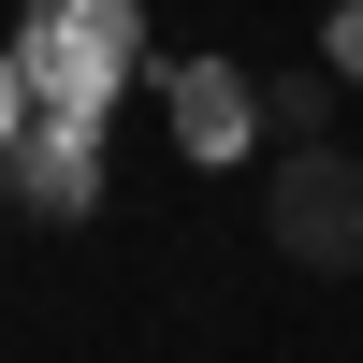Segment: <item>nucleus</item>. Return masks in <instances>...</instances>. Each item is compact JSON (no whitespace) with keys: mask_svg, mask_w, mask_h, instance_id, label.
<instances>
[{"mask_svg":"<svg viewBox=\"0 0 363 363\" xmlns=\"http://www.w3.org/2000/svg\"><path fill=\"white\" fill-rule=\"evenodd\" d=\"M15 73H29V116H87L102 131L145 87V0H29L15 15Z\"/></svg>","mask_w":363,"mask_h":363,"instance_id":"1","label":"nucleus"},{"mask_svg":"<svg viewBox=\"0 0 363 363\" xmlns=\"http://www.w3.org/2000/svg\"><path fill=\"white\" fill-rule=\"evenodd\" d=\"M160 102H174V145H189L203 174H233V160L262 145V87L233 73V58H174V87H160Z\"/></svg>","mask_w":363,"mask_h":363,"instance_id":"4","label":"nucleus"},{"mask_svg":"<svg viewBox=\"0 0 363 363\" xmlns=\"http://www.w3.org/2000/svg\"><path fill=\"white\" fill-rule=\"evenodd\" d=\"M320 44H335V73H363V0H335V29H320Z\"/></svg>","mask_w":363,"mask_h":363,"instance_id":"6","label":"nucleus"},{"mask_svg":"<svg viewBox=\"0 0 363 363\" xmlns=\"http://www.w3.org/2000/svg\"><path fill=\"white\" fill-rule=\"evenodd\" d=\"M0 189H15L29 218H87V203H102V131H87V116H29L15 160H0Z\"/></svg>","mask_w":363,"mask_h":363,"instance_id":"3","label":"nucleus"},{"mask_svg":"<svg viewBox=\"0 0 363 363\" xmlns=\"http://www.w3.org/2000/svg\"><path fill=\"white\" fill-rule=\"evenodd\" d=\"M15 131H29V73H15V44H0V160H15Z\"/></svg>","mask_w":363,"mask_h":363,"instance_id":"5","label":"nucleus"},{"mask_svg":"<svg viewBox=\"0 0 363 363\" xmlns=\"http://www.w3.org/2000/svg\"><path fill=\"white\" fill-rule=\"evenodd\" d=\"M277 247L306 262V277H363V160H349V145H291V174H277Z\"/></svg>","mask_w":363,"mask_h":363,"instance_id":"2","label":"nucleus"}]
</instances>
